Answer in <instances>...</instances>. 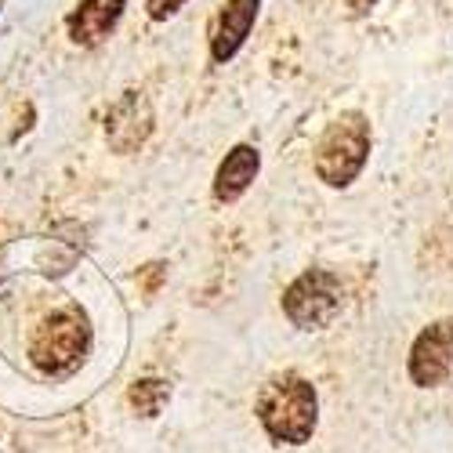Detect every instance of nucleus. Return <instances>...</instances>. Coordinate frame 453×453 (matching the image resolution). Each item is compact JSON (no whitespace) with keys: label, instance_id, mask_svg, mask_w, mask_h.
Returning a JSON list of instances; mask_svg holds the SVG:
<instances>
[{"label":"nucleus","instance_id":"f257e3e1","mask_svg":"<svg viewBox=\"0 0 453 453\" xmlns=\"http://www.w3.org/2000/svg\"><path fill=\"white\" fill-rule=\"evenodd\" d=\"M257 421L273 442L301 446L319 425V395L301 373H276L257 395Z\"/></svg>","mask_w":453,"mask_h":453},{"label":"nucleus","instance_id":"f03ea898","mask_svg":"<svg viewBox=\"0 0 453 453\" xmlns=\"http://www.w3.org/2000/svg\"><path fill=\"white\" fill-rule=\"evenodd\" d=\"M370 157V124L363 112L337 117L316 145V174L330 188H345L359 178Z\"/></svg>","mask_w":453,"mask_h":453},{"label":"nucleus","instance_id":"7ed1b4c3","mask_svg":"<svg viewBox=\"0 0 453 453\" xmlns=\"http://www.w3.org/2000/svg\"><path fill=\"white\" fill-rule=\"evenodd\" d=\"M345 309V287L326 269L301 273L283 290V312L301 330H326Z\"/></svg>","mask_w":453,"mask_h":453},{"label":"nucleus","instance_id":"20e7f679","mask_svg":"<svg viewBox=\"0 0 453 453\" xmlns=\"http://www.w3.org/2000/svg\"><path fill=\"white\" fill-rule=\"evenodd\" d=\"M88 345H91L88 316L81 309H62L41 323V330H36L29 345V356L44 373H69L84 359Z\"/></svg>","mask_w":453,"mask_h":453},{"label":"nucleus","instance_id":"39448f33","mask_svg":"<svg viewBox=\"0 0 453 453\" xmlns=\"http://www.w3.org/2000/svg\"><path fill=\"white\" fill-rule=\"evenodd\" d=\"M453 370V319H439L418 334L410 349V381L418 388L442 385Z\"/></svg>","mask_w":453,"mask_h":453},{"label":"nucleus","instance_id":"423d86ee","mask_svg":"<svg viewBox=\"0 0 453 453\" xmlns=\"http://www.w3.org/2000/svg\"><path fill=\"white\" fill-rule=\"evenodd\" d=\"M153 134V109H149L142 91H127L105 117V138L117 153H134V149Z\"/></svg>","mask_w":453,"mask_h":453},{"label":"nucleus","instance_id":"0eeeda50","mask_svg":"<svg viewBox=\"0 0 453 453\" xmlns=\"http://www.w3.org/2000/svg\"><path fill=\"white\" fill-rule=\"evenodd\" d=\"M257 8H261V0H229V4L218 12V19L211 26V58L214 62H229L243 48V41L254 29Z\"/></svg>","mask_w":453,"mask_h":453},{"label":"nucleus","instance_id":"6e6552de","mask_svg":"<svg viewBox=\"0 0 453 453\" xmlns=\"http://www.w3.org/2000/svg\"><path fill=\"white\" fill-rule=\"evenodd\" d=\"M120 15H124V0H81L65 26H69V36L77 44L95 48L117 29Z\"/></svg>","mask_w":453,"mask_h":453},{"label":"nucleus","instance_id":"1a4fd4ad","mask_svg":"<svg viewBox=\"0 0 453 453\" xmlns=\"http://www.w3.org/2000/svg\"><path fill=\"white\" fill-rule=\"evenodd\" d=\"M257 167H261L257 149H254V145H236L233 153L221 160V167H218V174H214V196H218L221 203L240 200L247 188H250V181L257 178Z\"/></svg>","mask_w":453,"mask_h":453},{"label":"nucleus","instance_id":"9d476101","mask_svg":"<svg viewBox=\"0 0 453 453\" xmlns=\"http://www.w3.org/2000/svg\"><path fill=\"white\" fill-rule=\"evenodd\" d=\"M131 406L142 413V418H157V413L164 410V403L171 399V388H167V381H153V377H149V381H134L131 385Z\"/></svg>","mask_w":453,"mask_h":453},{"label":"nucleus","instance_id":"9b49d317","mask_svg":"<svg viewBox=\"0 0 453 453\" xmlns=\"http://www.w3.org/2000/svg\"><path fill=\"white\" fill-rule=\"evenodd\" d=\"M181 4H185V0H149V19L164 22V19H171V15H174Z\"/></svg>","mask_w":453,"mask_h":453},{"label":"nucleus","instance_id":"f8f14e48","mask_svg":"<svg viewBox=\"0 0 453 453\" xmlns=\"http://www.w3.org/2000/svg\"><path fill=\"white\" fill-rule=\"evenodd\" d=\"M377 4V0H349V8L356 12V15H363V12H370Z\"/></svg>","mask_w":453,"mask_h":453},{"label":"nucleus","instance_id":"ddd939ff","mask_svg":"<svg viewBox=\"0 0 453 453\" xmlns=\"http://www.w3.org/2000/svg\"><path fill=\"white\" fill-rule=\"evenodd\" d=\"M0 8H4V0H0Z\"/></svg>","mask_w":453,"mask_h":453}]
</instances>
